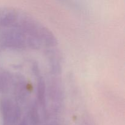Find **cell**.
<instances>
[{
	"instance_id": "1",
	"label": "cell",
	"mask_w": 125,
	"mask_h": 125,
	"mask_svg": "<svg viewBox=\"0 0 125 125\" xmlns=\"http://www.w3.org/2000/svg\"><path fill=\"white\" fill-rule=\"evenodd\" d=\"M0 41L3 46L13 48H22L37 45L36 40L28 36L18 28L8 29L1 34Z\"/></svg>"
},
{
	"instance_id": "2",
	"label": "cell",
	"mask_w": 125,
	"mask_h": 125,
	"mask_svg": "<svg viewBox=\"0 0 125 125\" xmlns=\"http://www.w3.org/2000/svg\"><path fill=\"white\" fill-rule=\"evenodd\" d=\"M0 112L4 125H13L21 117V110L18 105L7 97L0 100Z\"/></svg>"
},
{
	"instance_id": "3",
	"label": "cell",
	"mask_w": 125,
	"mask_h": 125,
	"mask_svg": "<svg viewBox=\"0 0 125 125\" xmlns=\"http://www.w3.org/2000/svg\"><path fill=\"white\" fill-rule=\"evenodd\" d=\"M18 12L12 8L0 10V27L6 28L14 25L18 20Z\"/></svg>"
},
{
	"instance_id": "4",
	"label": "cell",
	"mask_w": 125,
	"mask_h": 125,
	"mask_svg": "<svg viewBox=\"0 0 125 125\" xmlns=\"http://www.w3.org/2000/svg\"><path fill=\"white\" fill-rule=\"evenodd\" d=\"M12 83V76L10 73L6 70H0V92H7Z\"/></svg>"
},
{
	"instance_id": "5",
	"label": "cell",
	"mask_w": 125,
	"mask_h": 125,
	"mask_svg": "<svg viewBox=\"0 0 125 125\" xmlns=\"http://www.w3.org/2000/svg\"><path fill=\"white\" fill-rule=\"evenodd\" d=\"M37 97L40 106L43 109L46 107V85L43 78L40 77L37 85Z\"/></svg>"
},
{
	"instance_id": "6",
	"label": "cell",
	"mask_w": 125,
	"mask_h": 125,
	"mask_svg": "<svg viewBox=\"0 0 125 125\" xmlns=\"http://www.w3.org/2000/svg\"><path fill=\"white\" fill-rule=\"evenodd\" d=\"M15 86V94L17 98L21 100L25 96L27 91V85L25 81L21 78H19L16 81Z\"/></svg>"
},
{
	"instance_id": "7",
	"label": "cell",
	"mask_w": 125,
	"mask_h": 125,
	"mask_svg": "<svg viewBox=\"0 0 125 125\" xmlns=\"http://www.w3.org/2000/svg\"><path fill=\"white\" fill-rule=\"evenodd\" d=\"M31 115V118L32 122H34V123H37L39 121V115H38V112L37 109L36 108V106H33L32 107L31 110L30 112Z\"/></svg>"
},
{
	"instance_id": "8",
	"label": "cell",
	"mask_w": 125,
	"mask_h": 125,
	"mask_svg": "<svg viewBox=\"0 0 125 125\" xmlns=\"http://www.w3.org/2000/svg\"><path fill=\"white\" fill-rule=\"evenodd\" d=\"M18 125H28V122H27V120L25 118H24V119L22 120L21 121L20 123Z\"/></svg>"
}]
</instances>
